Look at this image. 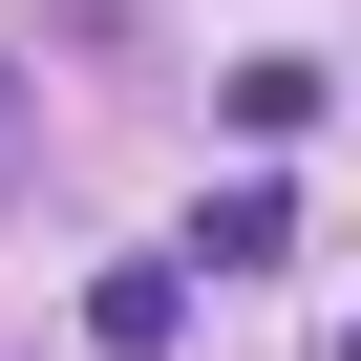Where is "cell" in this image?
I'll use <instances>...</instances> for the list:
<instances>
[{"instance_id":"6da1fadb","label":"cell","mask_w":361,"mask_h":361,"mask_svg":"<svg viewBox=\"0 0 361 361\" xmlns=\"http://www.w3.org/2000/svg\"><path fill=\"white\" fill-rule=\"evenodd\" d=\"M170 319H192V255H128V276H106V298H85V340H106V361H149V340H170Z\"/></svg>"},{"instance_id":"7a4b0ae2","label":"cell","mask_w":361,"mask_h":361,"mask_svg":"<svg viewBox=\"0 0 361 361\" xmlns=\"http://www.w3.org/2000/svg\"><path fill=\"white\" fill-rule=\"evenodd\" d=\"M192 255H213V276H255V255H298V192H276V170H234V192L192 213Z\"/></svg>"},{"instance_id":"3957f363","label":"cell","mask_w":361,"mask_h":361,"mask_svg":"<svg viewBox=\"0 0 361 361\" xmlns=\"http://www.w3.org/2000/svg\"><path fill=\"white\" fill-rule=\"evenodd\" d=\"M213 106H234V149H298V128H319V64H234Z\"/></svg>"},{"instance_id":"277c9868","label":"cell","mask_w":361,"mask_h":361,"mask_svg":"<svg viewBox=\"0 0 361 361\" xmlns=\"http://www.w3.org/2000/svg\"><path fill=\"white\" fill-rule=\"evenodd\" d=\"M0 170H22V64H0Z\"/></svg>"}]
</instances>
